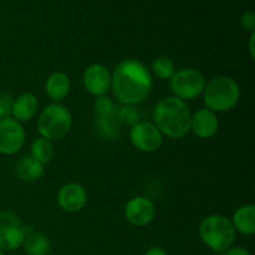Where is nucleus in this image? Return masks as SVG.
Instances as JSON below:
<instances>
[{"instance_id":"nucleus-8","label":"nucleus","mask_w":255,"mask_h":255,"mask_svg":"<svg viewBox=\"0 0 255 255\" xmlns=\"http://www.w3.org/2000/svg\"><path fill=\"white\" fill-rule=\"evenodd\" d=\"M129 141L132 146L143 153H153L161 148L163 134L153 122L138 121L129 129Z\"/></svg>"},{"instance_id":"nucleus-12","label":"nucleus","mask_w":255,"mask_h":255,"mask_svg":"<svg viewBox=\"0 0 255 255\" xmlns=\"http://www.w3.org/2000/svg\"><path fill=\"white\" fill-rule=\"evenodd\" d=\"M86 203V188L77 182L66 183L57 193V204L66 213H77L85 208Z\"/></svg>"},{"instance_id":"nucleus-14","label":"nucleus","mask_w":255,"mask_h":255,"mask_svg":"<svg viewBox=\"0 0 255 255\" xmlns=\"http://www.w3.org/2000/svg\"><path fill=\"white\" fill-rule=\"evenodd\" d=\"M39 110V100L31 92H24L12 101L11 117L17 122H27L36 115Z\"/></svg>"},{"instance_id":"nucleus-20","label":"nucleus","mask_w":255,"mask_h":255,"mask_svg":"<svg viewBox=\"0 0 255 255\" xmlns=\"http://www.w3.org/2000/svg\"><path fill=\"white\" fill-rule=\"evenodd\" d=\"M154 76L159 80H169L174 74V62L168 56H158L153 60L151 67Z\"/></svg>"},{"instance_id":"nucleus-1","label":"nucleus","mask_w":255,"mask_h":255,"mask_svg":"<svg viewBox=\"0 0 255 255\" xmlns=\"http://www.w3.org/2000/svg\"><path fill=\"white\" fill-rule=\"evenodd\" d=\"M153 86L148 67L138 59H125L111 74V90L122 105L136 106L149 96Z\"/></svg>"},{"instance_id":"nucleus-22","label":"nucleus","mask_w":255,"mask_h":255,"mask_svg":"<svg viewBox=\"0 0 255 255\" xmlns=\"http://www.w3.org/2000/svg\"><path fill=\"white\" fill-rule=\"evenodd\" d=\"M117 120H119L120 124L132 127L139 121V112L134 106L124 105L117 111Z\"/></svg>"},{"instance_id":"nucleus-2","label":"nucleus","mask_w":255,"mask_h":255,"mask_svg":"<svg viewBox=\"0 0 255 255\" xmlns=\"http://www.w3.org/2000/svg\"><path fill=\"white\" fill-rule=\"evenodd\" d=\"M191 117L187 102L174 96L162 97L153 109L154 126L168 138H184L191 132Z\"/></svg>"},{"instance_id":"nucleus-27","label":"nucleus","mask_w":255,"mask_h":255,"mask_svg":"<svg viewBox=\"0 0 255 255\" xmlns=\"http://www.w3.org/2000/svg\"><path fill=\"white\" fill-rule=\"evenodd\" d=\"M254 41H255V32H252L251 37H249V44H248V51H249V56L252 59L255 57V47H254Z\"/></svg>"},{"instance_id":"nucleus-17","label":"nucleus","mask_w":255,"mask_h":255,"mask_svg":"<svg viewBox=\"0 0 255 255\" xmlns=\"http://www.w3.org/2000/svg\"><path fill=\"white\" fill-rule=\"evenodd\" d=\"M15 172H16V176L21 181L34 182L44 176L45 168L44 164L37 162L31 156H26L22 157V158H20L17 161L16 167H15Z\"/></svg>"},{"instance_id":"nucleus-10","label":"nucleus","mask_w":255,"mask_h":255,"mask_svg":"<svg viewBox=\"0 0 255 255\" xmlns=\"http://www.w3.org/2000/svg\"><path fill=\"white\" fill-rule=\"evenodd\" d=\"M125 218L132 226L146 227L156 218V206L147 197H133L125 207Z\"/></svg>"},{"instance_id":"nucleus-5","label":"nucleus","mask_w":255,"mask_h":255,"mask_svg":"<svg viewBox=\"0 0 255 255\" xmlns=\"http://www.w3.org/2000/svg\"><path fill=\"white\" fill-rule=\"evenodd\" d=\"M72 127V115L64 105L52 104L44 107L37 119V132L40 137L49 141L64 138Z\"/></svg>"},{"instance_id":"nucleus-21","label":"nucleus","mask_w":255,"mask_h":255,"mask_svg":"<svg viewBox=\"0 0 255 255\" xmlns=\"http://www.w3.org/2000/svg\"><path fill=\"white\" fill-rule=\"evenodd\" d=\"M94 106L99 119H105V117H110L116 114V107H115L114 101L106 95L96 97Z\"/></svg>"},{"instance_id":"nucleus-3","label":"nucleus","mask_w":255,"mask_h":255,"mask_svg":"<svg viewBox=\"0 0 255 255\" xmlns=\"http://www.w3.org/2000/svg\"><path fill=\"white\" fill-rule=\"evenodd\" d=\"M202 97L206 109L214 114H223L238 105L241 100V87L231 76L219 75L206 82Z\"/></svg>"},{"instance_id":"nucleus-9","label":"nucleus","mask_w":255,"mask_h":255,"mask_svg":"<svg viewBox=\"0 0 255 255\" xmlns=\"http://www.w3.org/2000/svg\"><path fill=\"white\" fill-rule=\"evenodd\" d=\"M26 133L20 122L12 117L0 120V154L12 156L21 151Z\"/></svg>"},{"instance_id":"nucleus-11","label":"nucleus","mask_w":255,"mask_h":255,"mask_svg":"<svg viewBox=\"0 0 255 255\" xmlns=\"http://www.w3.org/2000/svg\"><path fill=\"white\" fill-rule=\"evenodd\" d=\"M84 87L95 97L104 96L111 90V72L105 65L91 64L82 75Z\"/></svg>"},{"instance_id":"nucleus-24","label":"nucleus","mask_w":255,"mask_h":255,"mask_svg":"<svg viewBox=\"0 0 255 255\" xmlns=\"http://www.w3.org/2000/svg\"><path fill=\"white\" fill-rule=\"evenodd\" d=\"M241 26L248 32H255V14L252 10L243 12L241 16Z\"/></svg>"},{"instance_id":"nucleus-26","label":"nucleus","mask_w":255,"mask_h":255,"mask_svg":"<svg viewBox=\"0 0 255 255\" xmlns=\"http://www.w3.org/2000/svg\"><path fill=\"white\" fill-rule=\"evenodd\" d=\"M144 255H168V253L161 247H151L147 249Z\"/></svg>"},{"instance_id":"nucleus-18","label":"nucleus","mask_w":255,"mask_h":255,"mask_svg":"<svg viewBox=\"0 0 255 255\" xmlns=\"http://www.w3.org/2000/svg\"><path fill=\"white\" fill-rule=\"evenodd\" d=\"M21 248L26 255H49L51 252V242L45 234H27Z\"/></svg>"},{"instance_id":"nucleus-7","label":"nucleus","mask_w":255,"mask_h":255,"mask_svg":"<svg viewBox=\"0 0 255 255\" xmlns=\"http://www.w3.org/2000/svg\"><path fill=\"white\" fill-rule=\"evenodd\" d=\"M26 227L12 212H0V251L14 252L24 244Z\"/></svg>"},{"instance_id":"nucleus-6","label":"nucleus","mask_w":255,"mask_h":255,"mask_svg":"<svg viewBox=\"0 0 255 255\" xmlns=\"http://www.w3.org/2000/svg\"><path fill=\"white\" fill-rule=\"evenodd\" d=\"M206 82V76L199 70L188 67L174 71L169 79V89L172 96L187 102L202 96Z\"/></svg>"},{"instance_id":"nucleus-25","label":"nucleus","mask_w":255,"mask_h":255,"mask_svg":"<svg viewBox=\"0 0 255 255\" xmlns=\"http://www.w3.org/2000/svg\"><path fill=\"white\" fill-rule=\"evenodd\" d=\"M224 255H252L248 249L243 248V247H231L224 252Z\"/></svg>"},{"instance_id":"nucleus-15","label":"nucleus","mask_w":255,"mask_h":255,"mask_svg":"<svg viewBox=\"0 0 255 255\" xmlns=\"http://www.w3.org/2000/svg\"><path fill=\"white\" fill-rule=\"evenodd\" d=\"M70 90H71V81L65 72H52L47 77L46 84H45V92L51 101L59 104L60 101L66 99Z\"/></svg>"},{"instance_id":"nucleus-16","label":"nucleus","mask_w":255,"mask_h":255,"mask_svg":"<svg viewBox=\"0 0 255 255\" xmlns=\"http://www.w3.org/2000/svg\"><path fill=\"white\" fill-rule=\"evenodd\" d=\"M232 224L237 233L252 237L255 233V207L254 204H243L234 212Z\"/></svg>"},{"instance_id":"nucleus-23","label":"nucleus","mask_w":255,"mask_h":255,"mask_svg":"<svg viewBox=\"0 0 255 255\" xmlns=\"http://www.w3.org/2000/svg\"><path fill=\"white\" fill-rule=\"evenodd\" d=\"M12 99L10 95L1 94L0 95V120L11 117V107H12Z\"/></svg>"},{"instance_id":"nucleus-13","label":"nucleus","mask_w":255,"mask_h":255,"mask_svg":"<svg viewBox=\"0 0 255 255\" xmlns=\"http://www.w3.org/2000/svg\"><path fill=\"white\" fill-rule=\"evenodd\" d=\"M219 129V120L217 114L211 110L199 109L191 117V132L198 138L208 139L216 136Z\"/></svg>"},{"instance_id":"nucleus-28","label":"nucleus","mask_w":255,"mask_h":255,"mask_svg":"<svg viewBox=\"0 0 255 255\" xmlns=\"http://www.w3.org/2000/svg\"><path fill=\"white\" fill-rule=\"evenodd\" d=\"M0 255H5V253L2 251H0Z\"/></svg>"},{"instance_id":"nucleus-4","label":"nucleus","mask_w":255,"mask_h":255,"mask_svg":"<svg viewBox=\"0 0 255 255\" xmlns=\"http://www.w3.org/2000/svg\"><path fill=\"white\" fill-rule=\"evenodd\" d=\"M202 243L216 253H224L233 247L237 232L232 221L223 214H211L201 222L198 228Z\"/></svg>"},{"instance_id":"nucleus-19","label":"nucleus","mask_w":255,"mask_h":255,"mask_svg":"<svg viewBox=\"0 0 255 255\" xmlns=\"http://www.w3.org/2000/svg\"><path fill=\"white\" fill-rule=\"evenodd\" d=\"M30 156L34 159H36L37 162H40L41 164H46L49 162H51V159L55 156V148L54 144L51 141L46 138H35L32 141L31 147H30Z\"/></svg>"}]
</instances>
